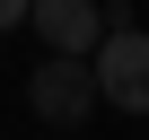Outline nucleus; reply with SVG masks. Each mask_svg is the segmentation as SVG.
Segmentation results:
<instances>
[{
    "instance_id": "nucleus-1",
    "label": "nucleus",
    "mask_w": 149,
    "mask_h": 140,
    "mask_svg": "<svg viewBox=\"0 0 149 140\" xmlns=\"http://www.w3.org/2000/svg\"><path fill=\"white\" fill-rule=\"evenodd\" d=\"M26 105H35V123H53V131H70V123H88L105 96H97V61L88 53H53L35 79H26Z\"/></svg>"
},
{
    "instance_id": "nucleus-2",
    "label": "nucleus",
    "mask_w": 149,
    "mask_h": 140,
    "mask_svg": "<svg viewBox=\"0 0 149 140\" xmlns=\"http://www.w3.org/2000/svg\"><path fill=\"white\" fill-rule=\"evenodd\" d=\"M88 61H97V96H105V105L149 114V35H140V26L105 18V44H97Z\"/></svg>"
},
{
    "instance_id": "nucleus-3",
    "label": "nucleus",
    "mask_w": 149,
    "mask_h": 140,
    "mask_svg": "<svg viewBox=\"0 0 149 140\" xmlns=\"http://www.w3.org/2000/svg\"><path fill=\"white\" fill-rule=\"evenodd\" d=\"M26 26H35L53 53H97V44H105V0H35Z\"/></svg>"
},
{
    "instance_id": "nucleus-4",
    "label": "nucleus",
    "mask_w": 149,
    "mask_h": 140,
    "mask_svg": "<svg viewBox=\"0 0 149 140\" xmlns=\"http://www.w3.org/2000/svg\"><path fill=\"white\" fill-rule=\"evenodd\" d=\"M26 9H35V0H0V35H9V26H26Z\"/></svg>"
}]
</instances>
